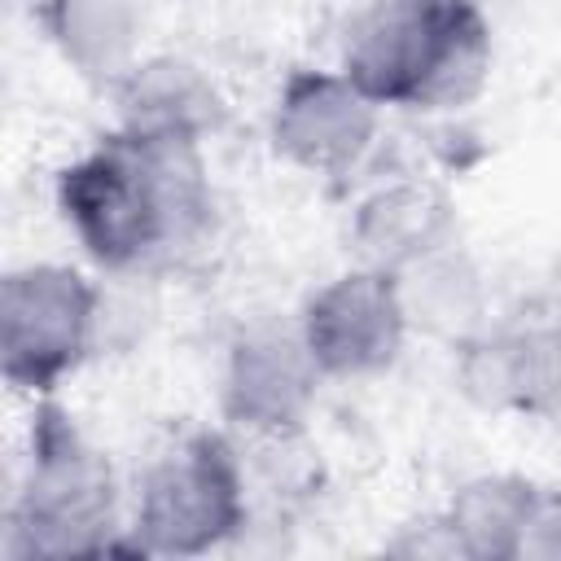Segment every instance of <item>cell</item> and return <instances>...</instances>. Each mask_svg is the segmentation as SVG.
Wrapping results in <instances>:
<instances>
[{
  "instance_id": "obj_4",
  "label": "cell",
  "mask_w": 561,
  "mask_h": 561,
  "mask_svg": "<svg viewBox=\"0 0 561 561\" xmlns=\"http://www.w3.org/2000/svg\"><path fill=\"white\" fill-rule=\"evenodd\" d=\"M96 285L61 263H31L0 280V368L31 394L57 390L92 346Z\"/></svg>"
},
{
  "instance_id": "obj_13",
  "label": "cell",
  "mask_w": 561,
  "mask_h": 561,
  "mask_svg": "<svg viewBox=\"0 0 561 561\" xmlns=\"http://www.w3.org/2000/svg\"><path fill=\"white\" fill-rule=\"evenodd\" d=\"M44 26L83 75H127L136 31L127 0H44Z\"/></svg>"
},
{
  "instance_id": "obj_10",
  "label": "cell",
  "mask_w": 561,
  "mask_h": 561,
  "mask_svg": "<svg viewBox=\"0 0 561 561\" xmlns=\"http://www.w3.org/2000/svg\"><path fill=\"white\" fill-rule=\"evenodd\" d=\"M451 232V206L430 184H394L373 193L355 215V241L373 267H416L443 250Z\"/></svg>"
},
{
  "instance_id": "obj_7",
  "label": "cell",
  "mask_w": 561,
  "mask_h": 561,
  "mask_svg": "<svg viewBox=\"0 0 561 561\" xmlns=\"http://www.w3.org/2000/svg\"><path fill=\"white\" fill-rule=\"evenodd\" d=\"M377 136V101H368L346 75L298 70L272 114V145L280 158L311 175L351 171Z\"/></svg>"
},
{
  "instance_id": "obj_6",
  "label": "cell",
  "mask_w": 561,
  "mask_h": 561,
  "mask_svg": "<svg viewBox=\"0 0 561 561\" xmlns=\"http://www.w3.org/2000/svg\"><path fill=\"white\" fill-rule=\"evenodd\" d=\"M302 342L320 373L364 377L394 364L408 333V302L390 272L364 267L329 280L302 311Z\"/></svg>"
},
{
  "instance_id": "obj_2",
  "label": "cell",
  "mask_w": 561,
  "mask_h": 561,
  "mask_svg": "<svg viewBox=\"0 0 561 561\" xmlns=\"http://www.w3.org/2000/svg\"><path fill=\"white\" fill-rule=\"evenodd\" d=\"M491 31L473 0H373L346 35L342 75L377 105L438 110L482 88Z\"/></svg>"
},
{
  "instance_id": "obj_1",
  "label": "cell",
  "mask_w": 561,
  "mask_h": 561,
  "mask_svg": "<svg viewBox=\"0 0 561 561\" xmlns=\"http://www.w3.org/2000/svg\"><path fill=\"white\" fill-rule=\"evenodd\" d=\"M57 202L101 267H140L188 245L210 219L197 140L123 127L57 175Z\"/></svg>"
},
{
  "instance_id": "obj_5",
  "label": "cell",
  "mask_w": 561,
  "mask_h": 561,
  "mask_svg": "<svg viewBox=\"0 0 561 561\" xmlns=\"http://www.w3.org/2000/svg\"><path fill=\"white\" fill-rule=\"evenodd\" d=\"M245 522V486L237 451L219 434H193L167 451L136 508V535L149 552H206Z\"/></svg>"
},
{
  "instance_id": "obj_9",
  "label": "cell",
  "mask_w": 561,
  "mask_h": 561,
  "mask_svg": "<svg viewBox=\"0 0 561 561\" xmlns=\"http://www.w3.org/2000/svg\"><path fill=\"white\" fill-rule=\"evenodd\" d=\"M447 526L469 557L561 552V495L522 478H482L451 500Z\"/></svg>"
},
{
  "instance_id": "obj_8",
  "label": "cell",
  "mask_w": 561,
  "mask_h": 561,
  "mask_svg": "<svg viewBox=\"0 0 561 561\" xmlns=\"http://www.w3.org/2000/svg\"><path fill=\"white\" fill-rule=\"evenodd\" d=\"M316 359L298 337L276 333V329H254L245 333L232 355H228V373H224V408L237 425L250 430H294L311 399H316Z\"/></svg>"
},
{
  "instance_id": "obj_3",
  "label": "cell",
  "mask_w": 561,
  "mask_h": 561,
  "mask_svg": "<svg viewBox=\"0 0 561 561\" xmlns=\"http://www.w3.org/2000/svg\"><path fill=\"white\" fill-rule=\"evenodd\" d=\"M114 522V473L75 421L44 403L31 425V465L13 508L18 552L83 557L101 552Z\"/></svg>"
},
{
  "instance_id": "obj_12",
  "label": "cell",
  "mask_w": 561,
  "mask_h": 561,
  "mask_svg": "<svg viewBox=\"0 0 561 561\" xmlns=\"http://www.w3.org/2000/svg\"><path fill=\"white\" fill-rule=\"evenodd\" d=\"M219 118L210 83L184 61H149L123 75V127L202 140Z\"/></svg>"
},
{
  "instance_id": "obj_11",
  "label": "cell",
  "mask_w": 561,
  "mask_h": 561,
  "mask_svg": "<svg viewBox=\"0 0 561 561\" xmlns=\"http://www.w3.org/2000/svg\"><path fill=\"white\" fill-rule=\"evenodd\" d=\"M561 386L557 333H504L469 351L465 390L491 408H535Z\"/></svg>"
}]
</instances>
